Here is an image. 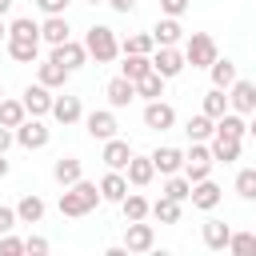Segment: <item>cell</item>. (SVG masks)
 Here are the masks:
<instances>
[{
	"instance_id": "obj_1",
	"label": "cell",
	"mask_w": 256,
	"mask_h": 256,
	"mask_svg": "<svg viewBox=\"0 0 256 256\" xmlns=\"http://www.w3.org/2000/svg\"><path fill=\"white\" fill-rule=\"evenodd\" d=\"M100 204V184H92V180H76V184H68L64 192H60V216H88L92 208Z\"/></svg>"
},
{
	"instance_id": "obj_2",
	"label": "cell",
	"mask_w": 256,
	"mask_h": 256,
	"mask_svg": "<svg viewBox=\"0 0 256 256\" xmlns=\"http://www.w3.org/2000/svg\"><path fill=\"white\" fill-rule=\"evenodd\" d=\"M84 48H88V56H92L96 64H112V60L120 56V40H116V32H112L108 24H92V28L84 32Z\"/></svg>"
},
{
	"instance_id": "obj_3",
	"label": "cell",
	"mask_w": 256,
	"mask_h": 256,
	"mask_svg": "<svg viewBox=\"0 0 256 256\" xmlns=\"http://www.w3.org/2000/svg\"><path fill=\"white\" fill-rule=\"evenodd\" d=\"M12 132H16V144H20V148H28V152H36V148H44V144L52 140V128H48L40 116H24Z\"/></svg>"
},
{
	"instance_id": "obj_4",
	"label": "cell",
	"mask_w": 256,
	"mask_h": 256,
	"mask_svg": "<svg viewBox=\"0 0 256 256\" xmlns=\"http://www.w3.org/2000/svg\"><path fill=\"white\" fill-rule=\"evenodd\" d=\"M216 60V40L208 36V32H192L188 40H184V64H192V68H208Z\"/></svg>"
},
{
	"instance_id": "obj_5",
	"label": "cell",
	"mask_w": 256,
	"mask_h": 256,
	"mask_svg": "<svg viewBox=\"0 0 256 256\" xmlns=\"http://www.w3.org/2000/svg\"><path fill=\"white\" fill-rule=\"evenodd\" d=\"M228 108L240 112V116H252V112H256V84L236 76V80L228 84Z\"/></svg>"
},
{
	"instance_id": "obj_6",
	"label": "cell",
	"mask_w": 256,
	"mask_h": 256,
	"mask_svg": "<svg viewBox=\"0 0 256 256\" xmlns=\"http://www.w3.org/2000/svg\"><path fill=\"white\" fill-rule=\"evenodd\" d=\"M48 60H56L60 68H68V72H76V68H84L88 64V48L84 44H76L72 36L64 40V44H52V56Z\"/></svg>"
},
{
	"instance_id": "obj_7",
	"label": "cell",
	"mask_w": 256,
	"mask_h": 256,
	"mask_svg": "<svg viewBox=\"0 0 256 256\" xmlns=\"http://www.w3.org/2000/svg\"><path fill=\"white\" fill-rule=\"evenodd\" d=\"M152 68H156L164 80H172V76L184 72V52H180L176 44H160V48L152 52Z\"/></svg>"
},
{
	"instance_id": "obj_8",
	"label": "cell",
	"mask_w": 256,
	"mask_h": 256,
	"mask_svg": "<svg viewBox=\"0 0 256 256\" xmlns=\"http://www.w3.org/2000/svg\"><path fill=\"white\" fill-rule=\"evenodd\" d=\"M84 132H88L92 140H108V136H116V132H120L116 112H112V108H96V112H88V116H84Z\"/></svg>"
},
{
	"instance_id": "obj_9",
	"label": "cell",
	"mask_w": 256,
	"mask_h": 256,
	"mask_svg": "<svg viewBox=\"0 0 256 256\" xmlns=\"http://www.w3.org/2000/svg\"><path fill=\"white\" fill-rule=\"evenodd\" d=\"M20 100H24V112H28V116H48V112H52V88H44L40 80L28 84V88L20 92Z\"/></svg>"
},
{
	"instance_id": "obj_10",
	"label": "cell",
	"mask_w": 256,
	"mask_h": 256,
	"mask_svg": "<svg viewBox=\"0 0 256 256\" xmlns=\"http://www.w3.org/2000/svg\"><path fill=\"white\" fill-rule=\"evenodd\" d=\"M172 124H176V108H172V104H164V100H148V104H144V128L168 132Z\"/></svg>"
},
{
	"instance_id": "obj_11",
	"label": "cell",
	"mask_w": 256,
	"mask_h": 256,
	"mask_svg": "<svg viewBox=\"0 0 256 256\" xmlns=\"http://www.w3.org/2000/svg\"><path fill=\"white\" fill-rule=\"evenodd\" d=\"M152 244H156L152 224H144V220H128V228H124V248H128V252H148Z\"/></svg>"
},
{
	"instance_id": "obj_12",
	"label": "cell",
	"mask_w": 256,
	"mask_h": 256,
	"mask_svg": "<svg viewBox=\"0 0 256 256\" xmlns=\"http://www.w3.org/2000/svg\"><path fill=\"white\" fill-rule=\"evenodd\" d=\"M48 116H56V120L68 128V124L84 120V104H80V96H68V92H64V96H52V112H48Z\"/></svg>"
},
{
	"instance_id": "obj_13",
	"label": "cell",
	"mask_w": 256,
	"mask_h": 256,
	"mask_svg": "<svg viewBox=\"0 0 256 256\" xmlns=\"http://www.w3.org/2000/svg\"><path fill=\"white\" fill-rule=\"evenodd\" d=\"M188 200H192V208L212 212V208L220 204V184H216V180H196V184H192V192H188Z\"/></svg>"
},
{
	"instance_id": "obj_14",
	"label": "cell",
	"mask_w": 256,
	"mask_h": 256,
	"mask_svg": "<svg viewBox=\"0 0 256 256\" xmlns=\"http://www.w3.org/2000/svg\"><path fill=\"white\" fill-rule=\"evenodd\" d=\"M104 96H108V108H128V104L136 100V84H132L128 76H116V80H108Z\"/></svg>"
},
{
	"instance_id": "obj_15",
	"label": "cell",
	"mask_w": 256,
	"mask_h": 256,
	"mask_svg": "<svg viewBox=\"0 0 256 256\" xmlns=\"http://www.w3.org/2000/svg\"><path fill=\"white\" fill-rule=\"evenodd\" d=\"M128 156H132V144H128V140H120V136H108V140H104V152H100V160H104L108 168L124 172Z\"/></svg>"
},
{
	"instance_id": "obj_16",
	"label": "cell",
	"mask_w": 256,
	"mask_h": 256,
	"mask_svg": "<svg viewBox=\"0 0 256 256\" xmlns=\"http://www.w3.org/2000/svg\"><path fill=\"white\" fill-rule=\"evenodd\" d=\"M208 152H212L216 164H232V160H240V140H236V136H220V132H212Z\"/></svg>"
},
{
	"instance_id": "obj_17",
	"label": "cell",
	"mask_w": 256,
	"mask_h": 256,
	"mask_svg": "<svg viewBox=\"0 0 256 256\" xmlns=\"http://www.w3.org/2000/svg\"><path fill=\"white\" fill-rule=\"evenodd\" d=\"M152 168H156L160 176H172V172H180V168H184V152H180V148H172V144H164V148H156V152H152Z\"/></svg>"
},
{
	"instance_id": "obj_18",
	"label": "cell",
	"mask_w": 256,
	"mask_h": 256,
	"mask_svg": "<svg viewBox=\"0 0 256 256\" xmlns=\"http://www.w3.org/2000/svg\"><path fill=\"white\" fill-rule=\"evenodd\" d=\"M124 172H128V184H136V188L152 184V176H156V168H152V156H136V152L128 156Z\"/></svg>"
},
{
	"instance_id": "obj_19",
	"label": "cell",
	"mask_w": 256,
	"mask_h": 256,
	"mask_svg": "<svg viewBox=\"0 0 256 256\" xmlns=\"http://www.w3.org/2000/svg\"><path fill=\"white\" fill-rule=\"evenodd\" d=\"M124 196H128V176H120L116 168H108V172H104V180H100V200L120 204Z\"/></svg>"
},
{
	"instance_id": "obj_20",
	"label": "cell",
	"mask_w": 256,
	"mask_h": 256,
	"mask_svg": "<svg viewBox=\"0 0 256 256\" xmlns=\"http://www.w3.org/2000/svg\"><path fill=\"white\" fill-rule=\"evenodd\" d=\"M44 212H48V204H44L36 192L20 196V204H16V220H20V224H40V220H44Z\"/></svg>"
},
{
	"instance_id": "obj_21",
	"label": "cell",
	"mask_w": 256,
	"mask_h": 256,
	"mask_svg": "<svg viewBox=\"0 0 256 256\" xmlns=\"http://www.w3.org/2000/svg\"><path fill=\"white\" fill-rule=\"evenodd\" d=\"M152 40H156V48H160V44H180V40H184L180 16H164V20H156V28H152Z\"/></svg>"
},
{
	"instance_id": "obj_22",
	"label": "cell",
	"mask_w": 256,
	"mask_h": 256,
	"mask_svg": "<svg viewBox=\"0 0 256 256\" xmlns=\"http://www.w3.org/2000/svg\"><path fill=\"white\" fill-rule=\"evenodd\" d=\"M80 176H84V164H80L76 156H60V160L52 164V180H56V184H64V188H68V184H76Z\"/></svg>"
},
{
	"instance_id": "obj_23",
	"label": "cell",
	"mask_w": 256,
	"mask_h": 256,
	"mask_svg": "<svg viewBox=\"0 0 256 256\" xmlns=\"http://www.w3.org/2000/svg\"><path fill=\"white\" fill-rule=\"evenodd\" d=\"M8 56H12L16 64H36L40 40H16V36H8Z\"/></svg>"
},
{
	"instance_id": "obj_24",
	"label": "cell",
	"mask_w": 256,
	"mask_h": 256,
	"mask_svg": "<svg viewBox=\"0 0 256 256\" xmlns=\"http://www.w3.org/2000/svg\"><path fill=\"white\" fill-rule=\"evenodd\" d=\"M68 32H72V28H68L64 16H48V20L40 24V40H44V44H64Z\"/></svg>"
},
{
	"instance_id": "obj_25",
	"label": "cell",
	"mask_w": 256,
	"mask_h": 256,
	"mask_svg": "<svg viewBox=\"0 0 256 256\" xmlns=\"http://www.w3.org/2000/svg\"><path fill=\"white\" fill-rule=\"evenodd\" d=\"M136 96H140V100H160V96H164V76H160L156 68L144 72V76L136 80Z\"/></svg>"
},
{
	"instance_id": "obj_26",
	"label": "cell",
	"mask_w": 256,
	"mask_h": 256,
	"mask_svg": "<svg viewBox=\"0 0 256 256\" xmlns=\"http://www.w3.org/2000/svg\"><path fill=\"white\" fill-rule=\"evenodd\" d=\"M216 132H220V136H236V140H244V136H248V124H244L240 112L228 108L224 116H216Z\"/></svg>"
},
{
	"instance_id": "obj_27",
	"label": "cell",
	"mask_w": 256,
	"mask_h": 256,
	"mask_svg": "<svg viewBox=\"0 0 256 256\" xmlns=\"http://www.w3.org/2000/svg\"><path fill=\"white\" fill-rule=\"evenodd\" d=\"M228 236H232V228H228L224 220H204V244H208L212 252L228 248Z\"/></svg>"
},
{
	"instance_id": "obj_28",
	"label": "cell",
	"mask_w": 256,
	"mask_h": 256,
	"mask_svg": "<svg viewBox=\"0 0 256 256\" xmlns=\"http://www.w3.org/2000/svg\"><path fill=\"white\" fill-rule=\"evenodd\" d=\"M144 72H152V56H144V52H124V72H120V76H128V80L136 84Z\"/></svg>"
},
{
	"instance_id": "obj_29",
	"label": "cell",
	"mask_w": 256,
	"mask_h": 256,
	"mask_svg": "<svg viewBox=\"0 0 256 256\" xmlns=\"http://www.w3.org/2000/svg\"><path fill=\"white\" fill-rule=\"evenodd\" d=\"M208 72H212V88H224V92H228V84L236 80V64H232L228 56H224V60L216 56V60L208 64Z\"/></svg>"
},
{
	"instance_id": "obj_30",
	"label": "cell",
	"mask_w": 256,
	"mask_h": 256,
	"mask_svg": "<svg viewBox=\"0 0 256 256\" xmlns=\"http://www.w3.org/2000/svg\"><path fill=\"white\" fill-rule=\"evenodd\" d=\"M36 76H40V84H44V88H64V84H68V76H72V72H68V68H60V64H56V60H44V64H40V72H36Z\"/></svg>"
},
{
	"instance_id": "obj_31",
	"label": "cell",
	"mask_w": 256,
	"mask_h": 256,
	"mask_svg": "<svg viewBox=\"0 0 256 256\" xmlns=\"http://www.w3.org/2000/svg\"><path fill=\"white\" fill-rule=\"evenodd\" d=\"M184 132H188V140H212V132H216V120H212V116H204V112H196V116H188Z\"/></svg>"
},
{
	"instance_id": "obj_32",
	"label": "cell",
	"mask_w": 256,
	"mask_h": 256,
	"mask_svg": "<svg viewBox=\"0 0 256 256\" xmlns=\"http://www.w3.org/2000/svg\"><path fill=\"white\" fill-rule=\"evenodd\" d=\"M148 216H156L160 224H176V220H180V200H172V196H160V200L148 208Z\"/></svg>"
},
{
	"instance_id": "obj_33",
	"label": "cell",
	"mask_w": 256,
	"mask_h": 256,
	"mask_svg": "<svg viewBox=\"0 0 256 256\" xmlns=\"http://www.w3.org/2000/svg\"><path fill=\"white\" fill-rule=\"evenodd\" d=\"M188 192H192V180L184 176V172H172V176H164V196H172V200H188Z\"/></svg>"
},
{
	"instance_id": "obj_34",
	"label": "cell",
	"mask_w": 256,
	"mask_h": 256,
	"mask_svg": "<svg viewBox=\"0 0 256 256\" xmlns=\"http://www.w3.org/2000/svg\"><path fill=\"white\" fill-rule=\"evenodd\" d=\"M148 208H152V204H148L140 192H128V196L120 200V212H124V220H144V216H148Z\"/></svg>"
},
{
	"instance_id": "obj_35",
	"label": "cell",
	"mask_w": 256,
	"mask_h": 256,
	"mask_svg": "<svg viewBox=\"0 0 256 256\" xmlns=\"http://www.w3.org/2000/svg\"><path fill=\"white\" fill-rule=\"evenodd\" d=\"M8 36H16V40H40V24L32 16H16L8 24Z\"/></svg>"
},
{
	"instance_id": "obj_36",
	"label": "cell",
	"mask_w": 256,
	"mask_h": 256,
	"mask_svg": "<svg viewBox=\"0 0 256 256\" xmlns=\"http://www.w3.org/2000/svg\"><path fill=\"white\" fill-rule=\"evenodd\" d=\"M228 252L232 256H256V232H232L228 236Z\"/></svg>"
},
{
	"instance_id": "obj_37",
	"label": "cell",
	"mask_w": 256,
	"mask_h": 256,
	"mask_svg": "<svg viewBox=\"0 0 256 256\" xmlns=\"http://www.w3.org/2000/svg\"><path fill=\"white\" fill-rule=\"evenodd\" d=\"M24 116H28V112H24V100H8V96L0 100V124H4V128H16Z\"/></svg>"
},
{
	"instance_id": "obj_38",
	"label": "cell",
	"mask_w": 256,
	"mask_h": 256,
	"mask_svg": "<svg viewBox=\"0 0 256 256\" xmlns=\"http://www.w3.org/2000/svg\"><path fill=\"white\" fill-rule=\"evenodd\" d=\"M152 48H156V40H152V32H136V36H128V40H120V52H144V56H152Z\"/></svg>"
},
{
	"instance_id": "obj_39",
	"label": "cell",
	"mask_w": 256,
	"mask_h": 256,
	"mask_svg": "<svg viewBox=\"0 0 256 256\" xmlns=\"http://www.w3.org/2000/svg\"><path fill=\"white\" fill-rule=\"evenodd\" d=\"M224 112H228V92H224V88H212V92L204 96V116L216 120V116H224Z\"/></svg>"
},
{
	"instance_id": "obj_40",
	"label": "cell",
	"mask_w": 256,
	"mask_h": 256,
	"mask_svg": "<svg viewBox=\"0 0 256 256\" xmlns=\"http://www.w3.org/2000/svg\"><path fill=\"white\" fill-rule=\"evenodd\" d=\"M236 192H240V200H256V168L236 172Z\"/></svg>"
},
{
	"instance_id": "obj_41",
	"label": "cell",
	"mask_w": 256,
	"mask_h": 256,
	"mask_svg": "<svg viewBox=\"0 0 256 256\" xmlns=\"http://www.w3.org/2000/svg\"><path fill=\"white\" fill-rule=\"evenodd\" d=\"M180 172H184L192 184H196V180H208V172H212V160H184V168H180Z\"/></svg>"
},
{
	"instance_id": "obj_42",
	"label": "cell",
	"mask_w": 256,
	"mask_h": 256,
	"mask_svg": "<svg viewBox=\"0 0 256 256\" xmlns=\"http://www.w3.org/2000/svg\"><path fill=\"white\" fill-rule=\"evenodd\" d=\"M16 252H24V240H16L12 232H4L0 236V256H16Z\"/></svg>"
},
{
	"instance_id": "obj_43",
	"label": "cell",
	"mask_w": 256,
	"mask_h": 256,
	"mask_svg": "<svg viewBox=\"0 0 256 256\" xmlns=\"http://www.w3.org/2000/svg\"><path fill=\"white\" fill-rule=\"evenodd\" d=\"M16 224H20V220H16V208H8V204H0V236H4V232H12Z\"/></svg>"
},
{
	"instance_id": "obj_44",
	"label": "cell",
	"mask_w": 256,
	"mask_h": 256,
	"mask_svg": "<svg viewBox=\"0 0 256 256\" xmlns=\"http://www.w3.org/2000/svg\"><path fill=\"white\" fill-rule=\"evenodd\" d=\"M188 4H192V0H160V12H164V16H184Z\"/></svg>"
},
{
	"instance_id": "obj_45",
	"label": "cell",
	"mask_w": 256,
	"mask_h": 256,
	"mask_svg": "<svg viewBox=\"0 0 256 256\" xmlns=\"http://www.w3.org/2000/svg\"><path fill=\"white\" fill-rule=\"evenodd\" d=\"M36 4H40L44 16H64V8H68L72 0H36Z\"/></svg>"
},
{
	"instance_id": "obj_46",
	"label": "cell",
	"mask_w": 256,
	"mask_h": 256,
	"mask_svg": "<svg viewBox=\"0 0 256 256\" xmlns=\"http://www.w3.org/2000/svg\"><path fill=\"white\" fill-rule=\"evenodd\" d=\"M24 252H32V256H44V252H48V240H44V236H28V240H24Z\"/></svg>"
},
{
	"instance_id": "obj_47",
	"label": "cell",
	"mask_w": 256,
	"mask_h": 256,
	"mask_svg": "<svg viewBox=\"0 0 256 256\" xmlns=\"http://www.w3.org/2000/svg\"><path fill=\"white\" fill-rule=\"evenodd\" d=\"M12 144H16V132H12V128H4V124H0V152H8V148H12Z\"/></svg>"
},
{
	"instance_id": "obj_48",
	"label": "cell",
	"mask_w": 256,
	"mask_h": 256,
	"mask_svg": "<svg viewBox=\"0 0 256 256\" xmlns=\"http://www.w3.org/2000/svg\"><path fill=\"white\" fill-rule=\"evenodd\" d=\"M104 4H112V12H132L136 8V0H104Z\"/></svg>"
},
{
	"instance_id": "obj_49",
	"label": "cell",
	"mask_w": 256,
	"mask_h": 256,
	"mask_svg": "<svg viewBox=\"0 0 256 256\" xmlns=\"http://www.w3.org/2000/svg\"><path fill=\"white\" fill-rule=\"evenodd\" d=\"M8 176V160H4V152H0V180Z\"/></svg>"
},
{
	"instance_id": "obj_50",
	"label": "cell",
	"mask_w": 256,
	"mask_h": 256,
	"mask_svg": "<svg viewBox=\"0 0 256 256\" xmlns=\"http://www.w3.org/2000/svg\"><path fill=\"white\" fill-rule=\"evenodd\" d=\"M8 40V24H4V16H0V44Z\"/></svg>"
},
{
	"instance_id": "obj_51",
	"label": "cell",
	"mask_w": 256,
	"mask_h": 256,
	"mask_svg": "<svg viewBox=\"0 0 256 256\" xmlns=\"http://www.w3.org/2000/svg\"><path fill=\"white\" fill-rule=\"evenodd\" d=\"M12 12V0H0V16H8Z\"/></svg>"
},
{
	"instance_id": "obj_52",
	"label": "cell",
	"mask_w": 256,
	"mask_h": 256,
	"mask_svg": "<svg viewBox=\"0 0 256 256\" xmlns=\"http://www.w3.org/2000/svg\"><path fill=\"white\" fill-rule=\"evenodd\" d=\"M248 136H252V140H256V116H252V120H248Z\"/></svg>"
},
{
	"instance_id": "obj_53",
	"label": "cell",
	"mask_w": 256,
	"mask_h": 256,
	"mask_svg": "<svg viewBox=\"0 0 256 256\" xmlns=\"http://www.w3.org/2000/svg\"><path fill=\"white\" fill-rule=\"evenodd\" d=\"M88 4H104V0H88Z\"/></svg>"
},
{
	"instance_id": "obj_54",
	"label": "cell",
	"mask_w": 256,
	"mask_h": 256,
	"mask_svg": "<svg viewBox=\"0 0 256 256\" xmlns=\"http://www.w3.org/2000/svg\"><path fill=\"white\" fill-rule=\"evenodd\" d=\"M0 100H4V84H0Z\"/></svg>"
}]
</instances>
